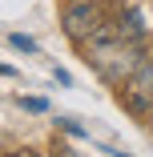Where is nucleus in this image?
<instances>
[{"instance_id": "nucleus-1", "label": "nucleus", "mask_w": 153, "mask_h": 157, "mask_svg": "<svg viewBox=\"0 0 153 157\" xmlns=\"http://www.w3.org/2000/svg\"><path fill=\"white\" fill-rule=\"evenodd\" d=\"M81 52H85V65L93 69L101 81H109V85H125V81L141 69V60H145V56H141V44L117 40L113 24H101L97 33L81 44Z\"/></svg>"}, {"instance_id": "nucleus-2", "label": "nucleus", "mask_w": 153, "mask_h": 157, "mask_svg": "<svg viewBox=\"0 0 153 157\" xmlns=\"http://www.w3.org/2000/svg\"><path fill=\"white\" fill-rule=\"evenodd\" d=\"M117 105L129 109L133 117H153V60L149 56L125 85H117Z\"/></svg>"}, {"instance_id": "nucleus-3", "label": "nucleus", "mask_w": 153, "mask_h": 157, "mask_svg": "<svg viewBox=\"0 0 153 157\" xmlns=\"http://www.w3.org/2000/svg\"><path fill=\"white\" fill-rule=\"evenodd\" d=\"M101 24H105V16H101L97 0H69L65 12H60V28H65V36L73 44H85Z\"/></svg>"}, {"instance_id": "nucleus-4", "label": "nucleus", "mask_w": 153, "mask_h": 157, "mask_svg": "<svg viewBox=\"0 0 153 157\" xmlns=\"http://www.w3.org/2000/svg\"><path fill=\"white\" fill-rule=\"evenodd\" d=\"M113 33H117V40H125V44H145V28H141V16L133 8L113 20Z\"/></svg>"}, {"instance_id": "nucleus-5", "label": "nucleus", "mask_w": 153, "mask_h": 157, "mask_svg": "<svg viewBox=\"0 0 153 157\" xmlns=\"http://www.w3.org/2000/svg\"><path fill=\"white\" fill-rule=\"evenodd\" d=\"M8 44H12V48H20V52H36V40H33V36H24V33H12V36H8Z\"/></svg>"}, {"instance_id": "nucleus-6", "label": "nucleus", "mask_w": 153, "mask_h": 157, "mask_svg": "<svg viewBox=\"0 0 153 157\" xmlns=\"http://www.w3.org/2000/svg\"><path fill=\"white\" fill-rule=\"evenodd\" d=\"M8 157H44V153H40V149H33V145H20V149H12Z\"/></svg>"}, {"instance_id": "nucleus-7", "label": "nucleus", "mask_w": 153, "mask_h": 157, "mask_svg": "<svg viewBox=\"0 0 153 157\" xmlns=\"http://www.w3.org/2000/svg\"><path fill=\"white\" fill-rule=\"evenodd\" d=\"M20 105H24V109H33V113H40V109H44V101H40V97H24Z\"/></svg>"}, {"instance_id": "nucleus-8", "label": "nucleus", "mask_w": 153, "mask_h": 157, "mask_svg": "<svg viewBox=\"0 0 153 157\" xmlns=\"http://www.w3.org/2000/svg\"><path fill=\"white\" fill-rule=\"evenodd\" d=\"M149 125H153V121H149Z\"/></svg>"}]
</instances>
